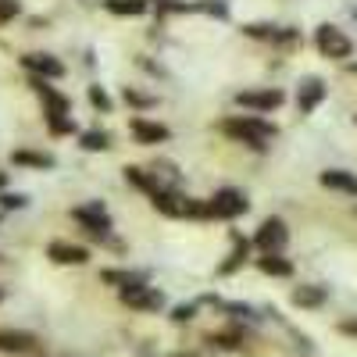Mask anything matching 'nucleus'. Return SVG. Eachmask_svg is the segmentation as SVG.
<instances>
[{"label": "nucleus", "instance_id": "nucleus-1", "mask_svg": "<svg viewBox=\"0 0 357 357\" xmlns=\"http://www.w3.org/2000/svg\"><path fill=\"white\" fill-rule=\"evenodd\" d=\"M222 129H225V136L240 139V143H247V146H257V151L275 136V129L268 126V122H261V118H229Z\"/></svg>", "mask_w": 357, "mask_h": 357}, {"label": "nucleus", "instance_id": "nucleus-2", "mask_svg": "<svg viewBox=\"0 0 357 357\" xmlns=\"http://www.w3.org/2000/svg\"><path fill=\"white\" fill-rule=\"evenodd\" d=\"M36 93L43 97V104H47V118H50V129L54 132H72V122H68V100L57 93V89H50L43 79L36 82Z\"/></svg>", "mask_w": 357, "mask_h": 357}, {"label": "nucleus", "instance_id": "nucleus-3", "mask_svg": "<svg viewBox=\"0 0 357 357\" xmlns=\"http://www.w3.org/2000/svg\"><path fill=\"white\" fill-rule=\"evenodd\" d=\"M247 211V197L240 190H218L211 200H207V215L211 218H236Z\"/></svg>", "mask_w": 357, "mask_h": 357}, {"label": "nucleus", "instance_id": "nucleus-4", "mask_svg": "<svg viewBox=\"0 0 357 357\" xmlns=\"http://www.w3.org/2000/svg\"><path fill=\"white\" fill-rule=\"evenodd\" d=\"M122 301L132 304V307H139V311H158V307L165 304V296H161L158 289H151V286L129 279V282L122 286Z\"/></svg>", "mask_w": 357, "mask_h": 357}, {"label": "nucleus", "instance_id": "nucleus-5", "mask_svg": "<svg viewBox=\"0 0 357 357\" xmlns=\"http://www.w3.org/2000/svg\"><path fill=\"white\" fill-rule=\"evenodd\" d=\"M314 43L325 57H336V61H343V57H350V40L340 33L336 25H321L314 33Z\"/></svg>", "mask_w": 357, "mask_h": 357}, {"label": "nucleus", "instance_id": "nucleus-6", "mask_svg": "<svg viewBox=\"0 0 357 357\" xmlns=\"http://www.w3.org/2000/svg\"><path fill=\"white\" fill-rule=\"evenodd\" d=\"M286 240H289V232H286V225H282L279 218H268V222L257 229V247H261L264 254H279V250L286 247Z\"/></svg>", "mask_w": 357, "mask_h": 357}, {"label": "nucleus", "instance_id": "nucleus-7", "mask_svg": "<svg viewBox=\"0 0 357 357\" xmlns=\"http://www.w3.org/2000/svg\"><path fill=\"white\" fill-rule=\"evenodd\" d=\"M75 222H82L89 232H97V236H107V232H111V215L104 211V204L75 207Z\"/></svg>", "mask_w": 357, "mask_h": 357}, {"label": "nucleus", "instance_id": "nucleus-8", "mask_svg": "<svg viewBox=\"0 0 357 357\" xmlns=\"http://www.w3.org/2000/svg\"><path fill=\"white\" fill-rule=\"evenodd\" d=\"M236 104L240 107H250V111H272L282 104V93L279 89H257V93H236Z\"/></svg>", "mask_w": 357, "mask_h": 357}, {"label": "nucleus", "instance_id": "nucleus-9", "mask_svg": "<svg viewBox=\"0 0 357 357\" xmlns=\"http://www.w3.org/2000/svg\"><path fill=\"white\" fill-rule=\"evenodd\" d=\"M22 65H25L29 72L43 75V79H61V75H65L61 61H54L50 54H25V57H22Z\"/></svg>", "mask_w": 357, "mask_h": 357}, {"label": "nucleus", "instance_id": "nucleus-10", "mask_svg": "<svg viewBox=\"0 0 357 357\" xmlns=\"http://www.w3.org/2000/svg\"><path fill=\"white\" fill-rule=\"evenodd\" d=\"M0 350H4V354H33L36 350V336L33 333L4 329V333H0Z\"/></svg>", "mask_w": 357, "mask_h": 357}, {"label": "nucleus", "instance_id": "nucleus-11", "mask_svg": "<svg viewBox=\"0 0 357 357\" xmlns=\"http://www.w3.org/2000/svg\"><path fill=\"white\" fill-rule=\"evenodd\" d=\"M321 186H329V190H340L347 197H357V175L343 172V168H329V172H321Z\"/></svg>", "mask_w": 357, "mask_h": 357}, {"label": "nucleus", "instance_id": "nucleus-12", "mask_svg": "<svg viewBox=\"0 0 357 357\" xmlns=\"http://www.w3.org/2000/svg\"><path fill=\"white\" fill-rule=\"evenodd\" d=\"M57 264H86L89 261V254H86V247H75V243H50V250H47Z\"/></svg>", "mask_w": 357, "mask_h": 357}, {"label": "nucleus", "instance_id": "nucleus-13", "mask_svg": "<svg viewBox=\"0 0 357 357\" xmlns=\"http://www.w3.org/2000/svg\"><path fill=\"white\" fill-rule=\"evenodd\" d=\"M132 136L139 143H165L168 139V129L158 126V122H143V118H136V122H132Z\"/></svg>", "mask_w": 357, "mask_h": 357}, {"label": "nucleus", "instance_id": "nucleus-14", "mask_svg": "<svg viewBox=\"0 0 357 357\" xmlns=\"http://www.w3.org/2000/svg\"><path fill=\"white\" fill-rule=\"evenodd\" d=\"M321 97H325V86H321V79H307V82L301 86V97H296V104H301V111H314Z\"/></svg>", "mask_w": 357, "mask_h": 357}, {"label": "nucleus", "instance_id": "nucleus-15", "mask_svg": "<svg viewBox=\"0 0 357 357\" xmlns=\"http://www.w3.org/2000/svg\"><path fill=\"white\" fill-rule=\"evenodd\" d=\"M293 304L296 307H321L325 304V289L321 286H301V289H293Z\"/></svg>", "mask_w": 357, "mask_h": 357}, {"label": "nucleus", "instance_id": "nucleus-16", "mask_svg": "<svg viewBox=\"0 0 357 357\" xmlns=\"http://www.w3.org/2000/svg\"><path fill=\"white\" fill-rule=\"evenodd\" d=\"M126 178H129L132 186H139L143 193H151V197H158V193L165 190V186L158 183V178H151V175H146L143 168H126Z\"/></svg>", "mask_w": 357, "mask_h": 357}, {"label": "nucleus", "instance_id": "nucleus-17", "mask_svg": "<svg viewBox=\"0 0 357 357\" xmlns=\"http://www.w3.org/2000/svg\"><path fill=\"white\" fill-rule=\"evenodd\" d=\"M257 264H261V272H264V275H289V272H293V264L282 261L279 254H264Z\"/></svg>", "mask_w": 357, "mask_h": 357}, {"label": "nucleus", "instance_id": "nucleus-18", "mask_svg": "<svg viewBox=\"0 0 357 357\" xmlns=\"http://www.w3.org/2000/svg\"><path fill=\"white\" fill-rule=\"evenodd\" d=\"M11 161L15 165H33V168H54V158L50 154H33V151H15Z\"/></svg>", "mask_w": 357, "mask_h": 357}, {"label": "nucleus", "instance_id": "nucleus-19", "mask_svg": "<svg viewBox=\"0 0 357 357\" xmlns=\"http://www.w3.org/2000/svg\"><path fill=\"white\" fill-rule=\"evenodd\" d=\"M107 11L111 15H143L146 0H107Z\"/></svg>", "mask_w": 357, "mask_h": 357}, {"label": "nucleus", "instance_id": "nucleus-20", "mask_svg": "<svg viewBox=\"0 0 357 357\" xmlns=\"http://www.w3.org/2000/svg\"><path fill=\"white\" fill-rule=\"evenodd\" d=\"M243 257H247V243H236V250H232V254H229V261L222 264V272H225V275H229V272H236Z\"/></svg>", "mask_w": 357, "mask_h": 357}, {"label": "nucleus", "instance_id": "nucleus-21", "mask_svg": "<svg viewBox=\"0 0 357 357\" xmlns=\"http://www.w3.org/2000/svg\"><path fill=\"white\" fill-rule=\"evenodd\" d=\"M211 343H218L225 350H236V347L243 343V333H218V336H211Z\"/></svg>", "mask_w": 357, "mask_h": 357}, {"label": "nucleus", "instance_id": "nucleus-22", "mask_svg": "<svg viewBox=\"0 0 357 357\" xmlns=\"http://www.w3.org/2000/svg\"><path fill=\"white\" fill-rule=\"evenodd\" d=\"M82 146H86V151H104V146H107V132H86Z\"/></svg>", "mask_w": 357, "mask_h": 357}, {"label": "nucleus", "instance_id": "nucleus-23", "mask_svg": "<svg viewBox=\"0 0 357 357\" xmlns=\"http://www.w3.org/2000/svg\"><path fill=\"white\" fill-rule=\"evenodd\" d=\"M89 100H93V107H100V111H107V107H111V100H107V93H104L100 86L89 89Z\"/></svg>", "mask_w": 357, "mask_h": 357}, {"label": "nucleus", "instance_id": "nucleus-24", "mask_svg": "<svg viewBox=\"0 0 357 357\" xmlns=\"http://www.w3.org/2000/svg\"><path fill=\"white\" fill-rule=\"evenodd\" d=\"M18 15V0H0V22H8Z\"/></svg>", "mask_w": 357, "mask_h": 357}, {"label": "nucleus", "instance_id": "nucleus-25", "mask_svg": "<svg viewBox=\"0 0 357 357\" xmlns=\"http://www.w3.org/2000/svg\"><path fill=\"white\" fill-rule=\"evenodd\" d=\"M126 100H129V104H136V107H151V104H154L151 97H143V93H136V89H126Z\"/></svg>", "mask_w": 357, "mask_h": 357}, {"label": "nucleus", "instance_id": "nucleus-26", "mask_svg": "<svg viewBox=\"0 0 357 357\" xmlns=\"http://www.w3.org/2000/svg\"><path fill=\"white\" fill-rule=\"evenodd\" d=\"M193 311H197L193 304H183V307H175V311H172V318H175V321H190V318H193Z\"/></svg>", "mask_w": 357, "mask_h": 357}, {"label": "nucleus", "instance_id": "nucleus-27", "mask_svg": "<svg viewBox=\"0 0 357 357\" xmlns=\"http://www.w3.org/2000/svg\"><path fill=\"white\" fill-rule=\"evenodd\" d=\"M0 207H8V211L11 207H25V197H0Z\"/></svg>", "mask_w": 357, "mask_h": 357}, {"label": "nucleus", "instance_id": "nucleus-28", "mask_svg": "<svg viewBox=\"0 0 357 357\" xmlns=\"http://www.w3.org/2000/svg\"><path fill=\"white\" fill-rule=\"evenodd\" d=\"M175 357H193V354H175Z\"/></svg>", "mask_w": 357, "mask_h": 357}, {"label": "nucleus", "instance_id": "nucleus-29", "mask_svg": "<svg viewBox=\"0 0 357 357\" xmlns=\"http://www.w3.org/2000/svg\"><path fill=\"white\" fill-rule=\"evenodd\" d=\"M0 186H4V172H0Z\"/></svg>", "mask_w": 357, "mask_h": 357}, {"label": "nucleus", "instance_id": "nucleus-30", "mask_svg": "<svg viewBox=\"0 0 357 357\" xmlns=\"http://www.w3.org/2000/svg\"><path fill=\"white\" fill-rule=\"evenodd\" d=\"M0 301H4V293H0Z\"/></svg>", "mask_w": 357, "mask_h": 357}]
</instances>
